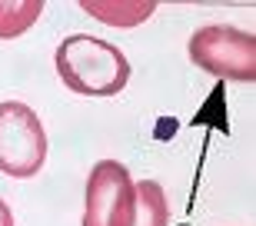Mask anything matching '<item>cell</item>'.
<instances>
[{
    "label": "cell",
    "instance_id": "6da1fadb",
    "mask_svg": "<svg viewBox=\"0 0 256 226\" xmlns=\"http://www.w3.org/2000/svg\"><path fill=\"white\" fill-rule=\"evenodd\" d=\"M57 74L80 96H116L130 84V60L100 37L70 34L57 47Z\"/></svg>",
    "mask_w": 256,
    "mask_h": 226
},
{
    "label": "cell",
    "instance_id": "7a4b0ae2",
    "mask_svg": "<svg viewBox=\"0 0 256 226\" xmlns=\"http://www.w3.org/2000/svg\"><path fill=\"white\" fill-rule=\"evenodd\" d=\"M186 54L210 76L236 80V84L256 80V37L233 24H206L193 30Z\"/></svg>",
    "mask_w": 256,
    "mask_h": 226
},
{
    "label": "cell",
    "instance_id": "3957f363",
    "mask_svg": "<svg viewBox=\"0 0 256 226\" xmlns=\"http://www.w3.org/2000/svg\"><path fill=\"white\" fill-rule=\"evenodd\" d=\"M47 160V130L27 104H0V173L14 180L37 176Z\"/></svg>",
    "mask_w": 256,
    "mask_h": 226
},
{
    "label": "cell",
    "instance_id": "277c9868",
    "mask_svg": "<svg viewBox=\"0 0 256 226\" xmlns=\"http://www.w3.org/2000/svg\"><path fill=\"white\" fill-rule=\"evenodd\" d=\"M133 216L136 193L130 170L116 160H100L86 180L84 226H133Z\"/></svg>",
    "mask_w": 256,
    "mask_h": 226
},
{
    "label": "cell",
    "instance_id": "5b68a950",
    "mask_svg": "<svg viewBox=\"0 0 256 226\" xmlns=\"http://www.w3.org/2000/svg\"><path fill=\"white\" fill-rule=\"evenodd\" d=\"M136 193V216L133 226H170V206H166V193L156 180H140L133 183Z\"/></svg>",
    "mask_w": 256,
    "mask_h": 226
},
{
    "label": "cell",
    "instance_id": "8992f818",
    "mask_svg": "<svg viewBox=\"0 0 256 226\" xmlns=\"http://www.w3.org/2000/svg\"><path fill=\"white\" fill-rule=\"evenodd\" d=\"M40 14H44V0H14V4L0 0V40L27 34Z\"/></svg>",
    "mask_w": 256,
    "mask_h": 226
},
{
    "label": "cell",
    "instance_id": "52a82bcc",
    "mask_svg": "<svg viewBox=\"0 0 256 226\" xmlns=\"http://www.w3.org/2000/svg\"><path fill=\"white\" fill-rule=\"evenodd\" d=\"M0 226H14V213H10V206L0 200Z\"/></svg>",
    "mask_w": 256,
    "mask_h": 226
}]
</instances>
